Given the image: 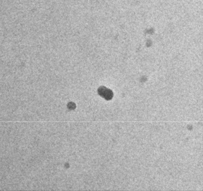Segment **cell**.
Listing matches in <instances>:
<instances>
[{
	"label": "cell",
	"instance_id": "6da1fadb",
	"mask_svg": "<svg viewBox=\"0 0 203 191\" xmlns=\"http://www.w3.org/2000/svg\"><path fill=\"white\" fill-rule=\"evenodd\" d=\"M99 93L106 100H110L113 96V92L105 87H100L99 89Z\"/></svg>",
	"mask_w": 203,
	"mask_h": 191
}]
</instances>
